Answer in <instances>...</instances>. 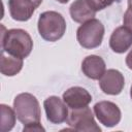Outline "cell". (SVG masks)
<instances>
[{"label":"cell","instance_id":"obj_1","mask_svg":"<svg viewBox=\"0 0 132 132\" xmlns=\"http://www.w3.org/2000/svg\"><path fill=\"white\" fill-rule=\"evenodd\" d=\"M33 50L30 34L23 29H9L1 34V51L11 56L25 59Z\"/></svg>","mask_w":132,"mask_h":132},{"label":"cell","instance_id":"obj_2","mask_svg":"<svg viewBox=\"0 0 132 132\" xmlns=\"http://www.w3.org/2000/svg\"><path fill=\"white\" fill-rule=\"evenodd\" d=\"M37 28L44 40L54 42L61 39L65 34L66 21L60 12L54 10L44 11L39 15Z\"/></svg>","mask_w":132,"mask_h":132},{"label":"cell","instance_id":"obj_3","mask_svg":"<svg viewBox=\"0 0 132 132\" xmlns=\"http://www.w3.org/2000/svg\"><path fill=\"white\" fill-rule=\"evenodd\" d=\"M16 119L24 125L40 122V105L37 98L30 93H21L13 100Z\"/></svg>","mask_w":132,"mask_h":132},{"label":"cell","instance_id":"obj_4","mask_svg":"<svg viewBox=\"0 0 132 132\" xmlns=\"http://www.w3.org/2000/svg\"><path fill=\"white\" fill-rule=\"evenodd\" d=\"M104 26L97 19L82 23L76 31V39L84 48L92 50L101 45L104 36Z\"/></svg>","mask_w":132,"mask_h":132},{"label":"cell","instance_id":"obj_5","mask_svg":"<svg viewBox=\"0 0 132 132\" xmlns=\"http://www.w3.org/2000/svg\"><path fill=\"white\" fill-rule=\"evenodd\" d=\"M68 126L74 131H87V132H100L101 128L96 124L93 112L90 107L71 109L66 120Z\"/></svg>","mask_w":132,"mask_h":132},{"label":"cell","instance_id":"obj_6","mask_svg":"<svg viewBox=\"0 0 132 132\" xmlns=\"http://www.w3.org/2000/svg\"><path fill=\"white\" fill-rule=\"evenodd\" d=\"M94 113L103 126L111 128L117 126L122 118L119 106L111 101H99L94 105Z\"/></svg>","mask_w":132,"mask_h":132},{"label":"cell","instance_id":"obj_7","mask_svg":"<svg viewBox=\"0 0 132 132\" xmlns=\"http://www.w3.org/2000/svg\"><path fill=\"white\" fill-rule=\"evenodd\" d=\"M46 119L50 123L61 124L68 118V106L58 96H50L43 101Z\"/></svg>","mask_w":132,"mask_h":132},{"label":"cell","instance_id":"obj_8","mask_svg":"<svg viewBox=\"0 0 132 132\" xmlns=\"http://www.w3.org/2000/svg\"><path fill=\"white\" fill-rule=\"evenodd\" d=\"M42 0H8L10 16L18 22H26L31 19L35 9Z\"/></svg>","mask_w":132,"mask_h":132},{"label":"cell","instance_id":"obj_9","mask_svg":"<svg viewBox=\"0 0 132 132\" xmlns=\"http://www.w3.org/2000/svg\"><path fill=\"white\" fill-rule=\"evenodd\" d=\"M99 86L104 94L119 95L125 86L124 75L117 69H108L100 77Z\"/></svg>","mask_w":132,"mask_h":132},{"label":"cell","instance_id":"obj_10","mask_svg":"<svg viewBox=\"0 0 132 132\" xmlns=\"http://www.w3.org/2000/svg\"><path fill=\"white\" fill-rule=\"evenodd\" d=\"M63 101L70 109H77L88 106L92 101V96L81 87H71L64 92Z\"/></svg>","mask_w":132,"mask_h":132},{"label":"cell","instance_id":"obj_11","mask_svg":"<svg viewBox=\"0 0 132 132\" xmlns=\"http://www.w3.org/2000/svg\"><path fill=\"white\" fill-rule=\"evenodd\" d=\"M109 46L117 54L127 52L132 46V31L125 26L116 28L110 35Z\"/></svg>","mask_w":132,"mask_h":132},{"label":"cell","instance_id":"obj_12","mask_svg":"<svg viewBox=\"0 0 132 132\" xmlns=\"http://www.w3.org/2000/svg\"><path fill=\"white\" fill-rule=\"evenodd\" d=\"M81 70L87 77L91 79H100L106 71V65L100 56L90 55L82 60Z\"/></svg>","mask_w":132,"mask_h":132},{"label":"cell","instance_id":"obj_13","mask_svg":"<svg viewBox=\"0 0 132 132\" xmlns=\"http://www.w3.org/2000/svg\"><path fill=\"white\" fill-rule=\"evenodd\" d=\"M71 19L76 23H85L96 15V10H94L87 0H75L69 8Z\"/></svg>","mask_w":132,"mask_h":132},{"label":"cell","instance_id":"obj_14","mask_svg":"<svg viewBox=\"0 0 132 132\" xmlns=\"http://www.w3.org/2000/svg\"><path fill=\"white\" fill-rule=\"evenodd\" d=\"M23 60L21 58L11 56L9 54H5V52L1 51V59H0V70L1 73L5 76H13L18 74L23 68Z\"/></svg>","mask_w":132,"mask_h":132},{"label":"cell","instance_id":"obj_15","mask_svg":"<svg viewBox=\"0 0 132 132\" xmlns=\"http://www.w3.org/2000/svg\"><path fill=\"white\" fill-rule=\"evenodd\" d=\"M0 110H1V126L0 130L2 132H7L10 131L15 124V111L12 109L10 106L6 104H1L0 105Z\"/></svg>","mask_w":132,"mask_h":132},{"label":"cell","instance_id":"obj_16","mask_svg":"<svg viewBox=\"0 0 132 132\" xmlns=\"http://www.w3.org/2000/svg\"><path fill=\"white\" fill-rule=\"evenodd\" d=\"M87 1L94 10L99 11V10L106 8L107 6L111 5L113 2H117L119 0H87Z\"/></svg>","mask_w":132,"mask_h":132},{"label":"cell","instance_id":"obj_17","mask_svg":"<svg viewBox=\"0 0 132 132\" xmlns=\"http://www.w3.org/2000/svg\"><path fill=\"white\" fill-rule=\"evenodd\" d=\"M124 26L132 31V7H128L123 16Z\"/></svg>","mask_w":132,"mask_h":132},{"label":"cell","instance_id":"obj_18","mask_svg":"<svg viewBox=\"0 0 132 132\" xmlns=\"http://www.w3.org/2000/svg\"><path fill=\"white\" fill-rule=\"evenodd\" d=\"M45 129L41 126L40 122H36V123H30V124H27V125H24V128H23V131H44Z\"/></svg>","mask_w":132,"mask_h":132},{"label":"cell","instance_id":"obj_19","mask_svg":"<svg viewBox=\"0 0 132 132\" xmlns=\"http://www.w3.org/2000/svg\"><path fill=\"white\" fill-rule=\"evenodd\" d=\"M126 65L130 70H132V50H130V52L126 56Z\"/></svg>","mask_w":132,"mask_h":132},{"label":"cell","instance_id":"obj_20","mask_svg":"<svg viewBox=\"0 0 132 132\" xmlns=\"http://www.w3.org/2000/svg\"><path fill=\"white\" fill-rule=\"evenodd\" d=\"M56 1H58L59 3H62V4H65V3H67L69 0H56Z\"/></svg>","mask_w":132,"mask_h":132},{"label":"cell","instance_id":"obj_21","mask_svg":"<svg viewBox=\"0 0 132 132\" xmlns=\"http://www.w3.org/2000/svg\"><path fill=\"white\" fill-rule=\"evenodd\" d=\"M128 7H132V0H128Z\"/></svg>","mask_w":132,"mask_h":132},{"label":"cell","instance_id":"obj_22","mask_svg":"<svg viewBox=\"0 0 132 132\" xmlns=\"http://www.w3.org/2000/svg\"><path fill=\"white\" fill-rule=\"evenodd\" d=\"M130 97L132 99V86H131V89H130Z\"/></svg>","mask_w":132,"mask_h":132}]
</instances>
